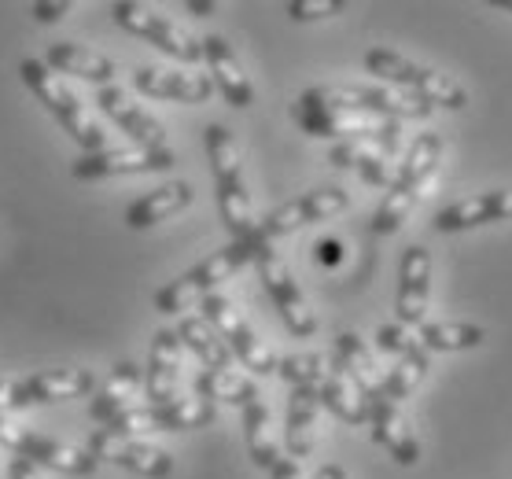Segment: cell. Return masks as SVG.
<instances>
[{
	"instance_id": "obj_42",
	"label": "cell",
	"mask_w": 512,
	"mask_h": 479,
	"mask_svg": "<svg viewBox=\"0 0 512 479\" xmlns=\"http://www.w3.org/2000/svg\"><path fill=\"white\" fill-rule=\"evenodd\" d=\"M8 479H41V476H37V465H34V461H26V457H12Z\"/></svg>"
},
{
	"instance_id": "obj_20",
	"label": "cell",
	"mask_w": 512,
	"mask_h": 479,
	"mask_svg": "<svg viewBox=\"0 0 512 479\" xmlns=\"http://www.w3.org/2000/svg\"><path fill=\"white\" fill-rule=\"evenodd\" d=\"M133 85H137V93L152 96V100H177V104H207L214 93V82L207 74L163 71V67H137Z\"/></svg>"
},
{
	"instance_id": "obj_11",
	"label": "cell",
	"mask_w": 512,
	"mask_h": 479,
	"mask_svg": "<svg viewBox=\"0 0 512 479\" xmlns=\"http://www.w3.org/2000/svg\"><path fill=\"white\" fill-rule=\"evenodd\" d=\"M111 19H115L122 30L144 37L148 45H155L166 56L181 59V63H199L203 59V41L188 34L185 26H177L174 19L159 15L148 4H137V0H118L111 4Z\"/></svg>"
},
{
	"instance_id": "obj_7",
	"label": "cell",
	"mask_w": 512,
	"mask_h": 479,
	"mask_svg": "<svg viewBox=\"0 0 512 479\" xmlns=\"http://www.w3.org/2000/svg\"><path fill=\"white\" fill-rule=\"evenodd\" d=\"M295 126L303 129L306 137H321V141H358V144H376V152H384L387 159H395L398 152V122L380 115H361V111H303L291 107Z\"/></svg>"
},
{
	"instance_id": "obj_15",
	"label": "cell",
	"mask_w": 512,
	"mask_h": 479,
	"mask_svg": "<svg viewBox=\"0 0 512 479\" xmlns=\"http://www.w3.org/2000/svg\"><path fill=\"white\" fill-rule=\"evenodd\" d=\"M177 163L170 148H104L96 155H82L74 163L78 181H100V177H122V174H163Z\"/></svg>"
},
{
	"instance_id": "obj_8",
	"label": "cell",
	"mask_w": 512,
	"mask_h": 479,
	"mask_svg": "<svg viewBox=\"0 0 512 479\" xmlns=\"http://www.w3.org/2000/svg\"><path fill=\"white\" fill-rule=\"evenodd\" d=\"M214 417H218V406L207 398H174L166 406H129L107 424V432L126 435V439L152 432H196V428H207Z\"/></svg>"
},
{
	"instance_id": "obj_24",
	"label": "cell",
	"mask_w": 512,
	"mask_h": 479,
	"mask_svg": "<svg viewBox=\"0 0 512 479\" xmlns=\"http://www.w3.org/2000/svg\"><path fill=\"white\" fill-rule=\"evenodd\" d=\"M45 63L56 74H74V78L96 82V85H104V89H107V82L118 78L115 59H107L104 52H96V48L74 45V41H56V45L48 48Z\"/></svg>"
},
{
	"instance_id": "obj_1",
	"label": "cell",
	"mask_w": 512,
	"mask_h": 479,
	"mask_svg": "<svg viewBox=\"0 0 512 479\" xmlns=\"http://www.w3.org/2000/svg\"><path fill=\"white\" fill-rule=\"evenodd\" d=\"M203 144H207V159L210 170H214V185H218V211H222L229 236L251 247L266 244L258 236L262 222L255 218V207H251V196H247L244 163H240V148H236L233 133L222 122H210L203 129Z\"/></svg>"
},
{
	"instance_id": "obj_45",
	"label": "cell",
	"mask_w": 512,
	"mask_h": 479,
	"mask_svg": "<svg viewBox=\"0 0 512 479\" xmlns=\"http://www.w3.org/2000/svg\"><path fill=\"white\" fill-rule=\"evenodd\" d=\"M494 8H501V12H512V0H494Z\"/></svg>"
},
{
	"instance_id": "obj_41",
	"label": "cell",
	"mask_w": 512,
	"mask_h": 479,
	"mask_svg": "<svg viewBox=\"0 0 512 479\" xmlns=\"http://www.w3.org/2000/svg\"><path fill=\"white\" fill-rule=\"evenodd\" d=\"M12 409H19V384L0 380V413H12Z\"/></svg>"
},
{
	"instance_id": "obj_12",
	"label": "cell",
	"mask_w": 512,
	"mask_h": 479,
	"mask_svg": "<svg viewBox=\"0 0 512 479\" xmlns=\"http://www.w3.org/2000/svg\"><path fill=\"white\" fill-rule=\"evenodd\" d=\"M255 269H258V277H262V284H266V292H269V299H273V306H277L280 317H284V325H288L291 336H299V339L314 336V332H317V314L310 310L303 288H299V281L291 277L288 262L273 251V244H258L255 247Z\"/></svg>"
},
{
	"instance_id": "obj_40",
	"label": "cell",
	"mask_w": 512,
	"mask_h": 479,
	"mask_svg": "<svg viewBox=\"0 0 512 479\" xmlns=\"http://www.w3.org/2000/svg\"><path fill=\"white\" fill-rule=\"evenodd\" d=\"M269 479H303V465L295 457H280L277 468L269 472Z\"/></svg>"
},
{
	"instance_id": "obj_38",
	"label": "cell",
	"mask_w": 512,
	"mask_h": 479,
	"mask_svg": "<svg viewBox=\"0 0 512 479\" xmlns=\"http://www.w3.org/2000/svg\"><path fill=\"white\" fill-rule=\"evenodd\" d=\"M376 347H380L384 354H395V362H398V358L413 347V336L406 332V325H380V332H376Z\"/></svg>"
},
{
	"instance_id": "obj_33",
	"label": "cell",
	"mask_w": 512,
	"mask_h": 479,
	"mask_svg": "<svg viewBox=\"0 0 512 479\" xmlns=\"http://www.w3.org/2000/svg\"><path fill=\"white\" fill-rule=\"evenodd\" d=\"M244 439H247L251 461H255L258 468H269V472H273L280 461V446H277V435H273V417H269V409L262 398L244 409Z\"/></svg>"
},
{
	"instance_id": "obj_36",
	"label": "cell",
	"mask_w": 512,
	"mask_h": 479,
	"mask_svg": "<svg viewBox=\"0 0 512 479\" xmlns=\"http://www.w3.org/2000/svg\"><path fill=\"white\" fill-rule=\"evenodd\" d=\"M328 369H332V362H328L325 354H288V358H280V376L288 380L291 387H314V391H321V384H325Z\"/></svg>"
},
{
	"instance_id": "obj_32",
	"label": "cell",
	"mask_w": 512,
	"mask_h": 479,
	"mask_svg": "<svg viewBox=\"0 0 512 479\" xmlns=\"http://www.w3.org/2000/svg\"><path fill=\"white\" fill-rule=\"evenodd\" d=\"M196 395L207 398V402H225V406H240L247 409L251 402H258V387L255 380L233 373V369H203L196 376Z\"/></svg>"
},
{
	"instance_id": "obj_9",
	"label": "cell",
	"mask_w": 512,
	"mask_h": 479,
	"mask_svg": "<svg viewBox=\"0 0 512 479\" xmlns=\"http://www.w3.org/2000/svg\"><path fill=\"white\" fill-rule=\"evenodd\" d=\"M0 446L12 450L15 457H26L41 468H52V472H63V476H93L100 461H96L89 450L82 446L59 443V439H48L41 432H30V428H19V424L8 421V413H0Z\"/></svg>"
},
{
	"instance_id": "obj_37",
	"label": "cell",
	"mask_w": 512,
	"mask_h": 479,
	"mask_svg": "<svg viewBox=\"0 0 512 479\" xmlns=\"http://www.w3.org/2000/svg\"><path fill=\"white\" fill-rule=\"evenodd\" d=\"M347 12V0H291L288 15L295 23H314V19H328V15Z\"/></svg>"
},
{
	"instance_id": "obj_3",
	"label": "cell",
	"mask_w": 512,
	"mask_h": 479,
	"mask_svg": "<svg viewBox=\"0 0 512 479\" xmlns=\"http://www.w3.org/2000/svg\"><path fill=\"white\" fill-rule=\"evenodd\" d=\"M295 107L303 111H361L380 118H428L435 107L402 93V89H380V85H314L306 89Z\"/></svg>"
},
{
	"instance_id": "obj_4",
	"label": "cell",
	"mask_w": 512,
	"mask_h": 479,
	"mask_svg": "<svg viewBox=\"0 0 512 479\" xmlns=\"http://www.w3.org/2000/svg\"><path fill=\"white\" fill-rule=\"evenodd\" d=\"M365 71L398 85L402 93L417 96V100H424L431 107H446V111H465L468 107L465 85H457L450 74L420 67V63L406 59L402 52H391V48H369L365 52Z\"/></svg>"
},
{
	"instance_id": "obj_28",
	"label": "cell",
	"mask_w": 512,
	"mask_h": 479,
	"mask_svg": "<svg viewBox=\"0 0 512 479\" xmlns=\"http://www.w3.org/2000/svg\"><path fill=\"white\" fill-rule=\"evenodd\" d=\"M328 163L332 166H343V170H358L369 185L376 188H395L398 181V170L402 166H395L391 159H387L384 152H373L369 144H358V141H347V144H336L332 152H328Z\"/></svg>"
},
{
	"instance_id": "obj_16",
	"label": "cell",
	"mask_w": 512,
	"mask_h": 479,
	"mask_svg": "<svg viewBox=\"0 0 512 479\" xmlns=\"http://www.w3.org/2000/svg\"><path fill=\"white\" fill-rule=\"evenodd\" d=\"M431 299V251L424 244L406 247L402 266H398V295L395 314L398 325H424Z\"/></svg>"
},
{
	"instance_id": "obj_25",
	"label": "cell",
	"mask_w": 512,
	"mask_h": 479,
	"mask_svg": "<svg viewBox=\"0 0 512 479\" xmlns=\"http://www.w3.org/2000/svg\"><path fill=\"white\" fill-rule=\"evenodd\" d=\"M332 362L350 376V384L358 387L361 398H365L369 406H373L376 398H384V376H380L373 354H369V347L361 343L358 332H339L336 336V358H332Z\"/></svg>"
},
{
	"instance_id": "obj_2",
	"label": "cell",
	"mask_w": 512,
	"mask_h": 479,
	"mask_svg": "<svg viewBox=\"0 0 512 479\" xmlns=\"http://www.w3.org/2000/svg\"><path fill=\"white\" fill-rule=\"evenodd\" d=\"M439 159H443V137L439 133H420L417 141L409 144V155L406 163H402V170H398L395 188L387 192L384 203L373 214L376 236H391L402 229V222L417 207V199L424 196V188L431 185V177L439 170Z\"/></svg>"
},
{
	"instance_id": "obj_27",
	"label": "cell",
	"mask_w": 512,
	"mask_h": 479,
	"mask_svg": "<svg viewBox=\"0 0 512 479\" xmlns=\"http://www.w3.org/2000/svg\"><path fill=\"white\" fill-rule=\"evenodd\" d=\"M317 409H321V395L314 387H291L288 417H284V443H288V454L295 461L310 457V450L317 443Z\"/></svg>"
},
{
	"instance_id": "obj_13",
	"label": "cell",
	"mask_w": 512,
	"mask_h": 479,
	"mask_svg": "<svg viewBox=\"0 0 512 479\" xmlns=\"http://www.w3.org/2000/svg\"><path fill=\"white\" fill-rule=\"evenodd\" d=\"M350 207V192L347 188H314V192H303L299 199H288V203H280L277 211H269L262 218V229L258 236L273 244L280 236L295 233V229H303V225H317V222H328V218H336Z\"/></svg>"
},
{
	"instance_id": "obj_31",
	"label": "cell",
	"mask_w": 512,
	"mask_h": 479,
	"mask_svg": "<svg viewBox=\"0 0 512 479\" xmlns=\"http://www.w3.org/2000/svg\"><path fill=\"white\" fill-rule=\"evenodd\" d=\"M317 395H321V406L332 417H339L343 424H369V402L361 398V391L350 384V376L336 362H332V369H328L325 384H321Z\"/></svg>"
},
{
	"instance_id": "obj_21",
	"label": "cell",
	"mask_w": 512,
	"mask_h": 479,
	"mask_svg": "<svg viewBox=\"0 0 512 479\" xmlns=\"http://www.w3.org/2000/svg\"><path fill=\"white\" fill-rule=\"evenodd\" d=\"M96 104H100V111H104V115L111 118L122 133H129L140 148H166L163 122H159L155 115H148L140 104H133L122 89H115V85L100 89V93H96Z\"/></svg>"
},
{
	"instance_id": "obj_14",
	"label": "cell",
	"mask_w": 512,
	"mask_h": 479,
	"mask_svg": "<svg viewBox=\"0 0 512 479\" xmlns=\"http://www.w3.org/2000/svg\"><path fill=\"white\" fill-rule=\"evenodd\" d=\"M96 461H111L118 468H129L137 476L148 479H170L174 476V457L159 450V446L144 443V439H126V435H115L107 428H96L89 435V446H85Z\"/></svg>"
},
{
	"instance_id": "obj_5",
	"label": "cell",
	"mask_w": 512,
	"mask_h": 479,
	"mask_svg": "<svg viewBox=\"0 0 512 479\" xmlns=\"http://www.w3.org/2000/svg\"><path fill=\"white\" fill-rule=\"evenodd\" d=\"M19 78H23L26 89L45 104L48 115L56 118L59 126L67 129L70 137L82 144L85 155L104 152L107 133L96 126L93 118H89V111L82 107V100L70 93L67 85L59 82V74L52 71L48 63H41V59H23V63H19Z\"/></svg>"
},
{
	"instance_id": "obj_29",
	"label": "cell",
	"mask_w": 512,
	"mask_h": 479,
	"mask_svg": "<svg viewBox=\"0 0 512 479\" xmlns=\"http://www.w3.org/2000/svg\"><path fill=\"white\" fill-rule=\"evenodd\" d=\"M137 387H140V369H137V365L118 362L104 384L96 387L93 402H89V417H93V421H100V424H111L118 413H126V409H129V398L137 395Z\"/></svg>"
},
{
	"instance_id": "obj_43",
	"label": "cell",
	"mask_w": 512,
	"mask_h": 479,
	"mask_svg": "<svg viewBox=\"0 0 512 479\" xmlns=\"http://www.w3.org/2000/svg\"><path fill=\"white\" fill-rule=\"evenodd\" d=\"M185 8H188V12H196V15H210L218 4H214V0H188Z\"/></svg>"
},
{
	"instance_id": "obj_10",
	"label": "cell",
	"mask_w": 512,
	"mask_h": 479,
	"mask_svg": "<svg viewBox=\"0 0 512 479\" xmlns=\"http://www.w3.org/2000/svg\"><path fill=\"white\" fill-rule=\"evenodd\" d=\"M203 317L218 328V336L229 343L233 358L244 362V369H251V373H258V376L280 373V358L266 347V339H258V332L251 328V321L240 314V306H236L233 299L207 295V299H203Z\"/></svg>"
},
{
	"instance_id": "obj_26",
	"label": "cell",
	"mask_w": 512,
	"mask_h": 479,
	"mask_svg": "<svg viewBox=\"0 0 512 479\" xmlns=\"http://www.w3.org/2000/svg\"><path fill=\"white\" fill-rule=\"evenodd\" d=\"M192 185L188 181H170V185H159L155 192H148V196L133 199L126 207V225L129 229H137V233H144V229H152V225L166 222V218H174V214H181L192 203Z\"/></svg>"
},
{
	"instance_id": "obj_34",
	"label": "cell",
	"mask_w": 512,
	"mask_h": 479,
	"mask_svg": "<svg viewBox=\"0 0 512 479\" xmlns=\"http://www.w3.org/2000/svg\"><path fill=\"white\" fill-rule=\"evenodd\" d=\"M417 339L428 351H472L487 339V328L472 321H424Z\"/></svg>"
},
{
	"instance_id": "obj_39",
	"label": "cell",
	"mask_w": 512,
	"mask_h": 479,
	"mask_svg": "<svg viewBox=\"0 0 512 479\" xmlns=\"http://www.w3.org/2000/svg\"><path fill=\"white\" fill-rule=\"evenodd\" d=\"M74 8L70 0H37V4H30V15H34L37 23H59V19H67V12Z\"/></svg>"
},
{
	"instance_id": "obj_23",
	"label": "cell",
	"mask_w": 512,
	"mask_h": 479,
	"mask_svg": "<svg viewBox=\"0 0 512 479\" xmlns=\"http://www.w3.org/2000/svg\"><path fill=\"white\" fill-rule=\"evenodd\" d=\"M177 369H181V336L177 328H159L148 354V398L152 406H166L177 398Z\"/></svg>"
},
{
	"instance_id": "obj_22",
	"label": "cell",
	"mask_w": 512,
	"mask_h": 479,
	"mask_svg": "<svg viewBox=\"0 0 512 479\" xmlns=\"http://www.w3.org/2000/svg\"><path fill=\"white\" fill-rule=\"evenodd\" d=\"M369 428H373V443L384 446L391 461H398L402 468L417 465L420 461V443L409 421L402 417V409L395 402H387V398H376L373 406H369Z\"/></svg>"
},
{
	"instance_id": "obj_19",
	"label": "cell",
	"mask_w": 512,
	"mask_h": 479,
	"mask_svg": "<svg viewBox=\"0 0 512 479\" xmlns=\"http://www.w3.org/2000/svg\"><path fill=\"white\" fill-rule=\"evenodd\" d=\"M203 59H207V67H210V82L222 89L225 104L240 107V111L255 104V85H251V78L244 74L233 45H229L225 37H218V34L203 37Z\"/></svg>"
},
{
	"instance_id": "obj_6",
	"label": "cell",
	"mask_w": 512,
	"mask_h": 479,
	"mask_svg": "<svg viewBox=\"0 0 512 479\" xmlns=\"http://www.w3.org/2000/svg\"><path fill=\"white\" fill-rule=\"evenodd\" d=\"M247 262H255V247L233 240L229 247L214 251V255H207L199 266L181 273L177 281L159 288V292H155V310H159V314H185V310H192L196 303H203L207 295H214V288L222 281H229L233 273H240Z\"/></svg>"
},
{
	"instance_id": "obj_30",
	"label": "cell",
	"mask_w": 512,
	"mask_h": 479,
	"mask_svg": "<svg viewBox=\"0 0 512 479\" xmlns=\"http://www.w3.org/2000/svg\"><path fill=\"white\" fill-rule=\"evenodd\" d=\"M177 336L207 369H233V351H229V343L218 336V328L210 325L207 317L185 314L177 321Z\"/></svg>"
},
{
	"instance_id": "obj_44",
	"label": "cell",
	"mask_w": 512,
	"mask_h": 479,
	"mask_svg": "<svg viewBox=\"0 0 512 479\" xmlns=\"http://www.w3.org/2000/svg\"><path fill=\"white\" fill-rule=\"evenodd\" d=\"M314 479H347V468H343V465H325Z\"/></svg>"
},
{
	"instance_id": "obj_18",
	"label": "cell",
	"mask_w": 512,
	"mask_h": 479,
	"mask_svg": "<svg viewBox=\"0 0 512 479\" xmlns=\"http://www.w3.org/2000/svg\"><path fill=\"white\" fill-rule=\"evenodd\" d=\"M85 395H96V376L89 369H48V373L26 376L19 384V409L52 406V402H70Z\"/></svg>"
},
{
	"instance_id": "obj_17",
	"label": "cell",
	"mask_w": 512,
	"mask_h": 479,
	"mask_svg": "<svg viewBox=\"0 0 512 479\" xmlns=\"http://www.w3.org/2000/svg\"><path fill=\"white\" fill-rule=\"evenodd\" d=\"M494 222H512V188H494V192L457 199V203H450V207L435 214L439 233H468V229Z\"/></svg>"
},
{
	"instance_id": "obj_35",
	"label": "cell",
	"mask_w": 512,
	"mask_h": 479,
	"mask_svg": "<svg viewBox=\"0 0 512 479\" xmlns=\"http://www.w3.org/2000/svg\"><path fill=\"white\" fill-rule=\"evenodd\" d=\"M424 376H428V347H424L420 339H413V347H409V351L391 365V373L384 376V398L398 406L402 398H409L417 391Z\"/></svg>"
}]
</instances>
